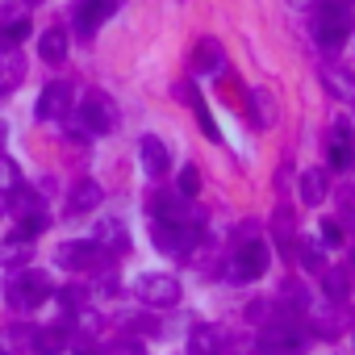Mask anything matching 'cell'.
<instances>
[{"label":"cell","mask_w":355,"mask_h":355,"mask_svg":"<svg viewBox=\"0 0 355 355\" xmlns=\"http://www.w3.org/2000/svg\"><path fill=\"white\" fill-rule=\"evenodd\" d=\"M201 234H205L201 218H184V222H150V239H155V247L167 251V255H175V259H189L193 247L201 243Z\"/></svg>","instance_id":"cell-1"},{"label":"cell","mask_w":355,"mask_h":355,"mask_svg":"<svg viewBox=\"0 0 355 355\" xmlns=\"http://www.w3.org/2000/svg\"><path fill=\"white\" fill-rule=\"evenodd\" d=\"M113 125H117V105H113L105 92H88L84 105L76 109L71 138H96V134H109Z\"/></svg>","instance_id":"cell-2"},{"label":"cell","mask_w":355,"mask_h":355,"mask_svg":"<svg viewBox=\"0 0 355 355\" xmlns=\"http://www.w3.org/2000/svg\"><path fill=\"white\" fill-rule=\"evenodd\" d=\"M305 343H309V330L301 326V318L268 322L263 334H259V351H263V355H297Z\"/></svg>","instance_id":"cell-3"},{"label":"cell","mask_w":355,"mask_h":355,"mask_svg":"<svg viewBox=\"0 0 355 355\" xmlns=\"http://www.w3.org/2000/svg\"><path fill=\"white\" fill-rule=\"evenodd\" d=\"M313 38L322 51H338L347 38H351V9H334V5H322L318 17H313Z\"/></svg>","instance_id":"cell-4"},{"label":"cell","mask_w":355,"mask_h":355,"mask_svg":"<svg viewBox=\"0 0 355 355\" xmlns=\"http://www.w3.org/2000/svg\"><path fill=\"white\" fill-rule=\"evenodd\" d=\"M46 297H55V284H51V276L38 272V268H30V272H21L17 280H9V305H17V309H34V305H42Z\"/></svg>","instance_id":"cell-5"},{"label":"cell","mask_w":355,"mask_h":355,"mask_svg":"<svg viewBox=\"0 0 355 355\" xmlns=\"http://www.w3.org/2000/svg\"><path fill=\"white\" fill-rule=\"evenodd\" d=\"M134 293H138L142 305H150V309H167V305L180 301V280L167 276V272H146V276L134 280Z\"/></svg>","instance_id":"cell-6"},{"label":"cell","mask_w":355,"mask_h":355,"mask_svg":"<svg viewBox=\"0 0 355 355\" xmlns=\"http://www.w3.org/2000/svg\"><path fill=\"white\" fill-rule=\"evenodd\" d=\"M263 272H268V247H263L259 239L239 243V247H234V259H230V280L251 284V280H259Z\"/></svg>","instance_id":"cell-7"},{"label":"cell","mask_w":355,"mask_h":355,"mask_svg":"<svg viewBox=\"0 0 355 355\" xmlns=\"http://www.w3.org/2000/svg\"><path fill=\"white\" fill-rule=\"evenodd\" d=\"M101 263H105V251L92 239H71L59 247V268H67V272H96Z\"/></svg>","instance_id":"cell-8"},{"label":"cell","mask_w":355,"mask_h":355,"mask_svg":"<svg viewBox=\"0 0 355 355\" xmlns=\"http://www.w3.org/2000/svg\"><path fill=\"white\" fill-rule=\"evenodd\" d=\"M67 113H71V84H63V80L46 84L34 101V117L38 121H63Z\"/></svg>","instance_id":"cell-9"},{"label":"cell","mask_w":355,"mask_h":355,"mask_svg":"<svg viewBox=\"0 0 355 355\" xmlns=\"http://www.w3.org/2000/svg\"><path fill=\"white\" fill-rule=\"evenodd\" d=\"M117 9H121V0H80V5H76V34L80 38H92L96 26L109 21Z\"/></svg>","instance_id":"cell-10"},{"label":"cell","mask_w":355,"mask_h":355,"mask_svg":"<svg viewBox=\"0 0 355 355\" xmlns=\"http://www.w3.org/2000/svg\"><path fill=\"white\" fill-rule=\"evenodd\" d=\"M318 76H322V84H326V92L334 101H347V105L355 101V71L347 63H322Z\"/></svg>","instance_id":"cell-11"},{"label":"cell","mask_w":355,"mask_h":355,"mask_svg":"<svg viewBox=\"0 0 355 355\" xmlns=\"http://www.w3.org/2000/svg\"><path fill=\"white\" fill-rule=\"evenodd\" d=\"M326 193H330V180H326L322 167H309V171L297 175V197H301V205H322Z\"/></svg>","instance_id":"cell-12"},{"label":"cell","mask_w":355,"mask_h":355,"mask_svg":"<svg viewBox=\"0 0 355 355\" xmlns=\"http://www.w3.org/2000/svg\"><path fill=\"white\" fill-rule=\"evenodd\" d=\"M222 67H226L222 42H218V38H201V42L193 46V71H201V76H218Z\"/></svg>","instance_id":"cell-13"},{"label":"cell","mask_w":355,"mask_h":355,"mask_svg":"<svg viewBox=\"0 0 355 355\" xmlns=\"http://www.w3.org/2000/svg\"><path fill=\"white\" fill-rule=\"evenodd\" d=\"M150 218L155 222H184V218H193L189 214V197H180V193H159L150 201Z\"/></svg>","instance_id":"cell-14"},{"label":"cell","mask_w":355,"mask_h":355,"mask_svg":"<svg viewBox=\"0 0 355 355\" xmlns=\"http://www.w3.org/2000/svg\"><path fill=\"white\" fill-rule=\"evenodd\" d=\"M330 163H334L338 171H347V167L355 163V134H351L347 121H338L334 134H330Z\"/></svg>","instance_id":"cell-15"},{"label":"cell","mask_w":355,"mask_h":355,"mask_svg":"<svg viewBox=\"0 0 355 355\" xmlns=\"http://www.w3.org/2000/svg\"><path fill=\"white\" fill-rule=\"evenodd\" d=\"M101 197H105V193H101V184H96V180H80V184L71 189V197H67V214H71V218L92 214V209L101 205Z\"/></svg>","instance_id":"cell-16"},{"label":"cell","mask_w":355,"mask_h":355,"mask_svg":"<svg viewBox=\"0 0 355 355\" xmlns=\"http://www.w3.org/2000/svg\"><path fill=\"white\" fill-rule=\"evenodd\" d=\"M92 243H96L105 255H109V251L117 255V251H125V247H130V234H125V226H121L117 218H109V222H96V234H92Z\"/></svg>","instance_id":"cell-17"},{"label":"cell","mask_w":355,"mask_h":355,"mask_svg":"<svg viewBox=\"0 0 355 355\" xmlns=\"http://www.w3.org/2000/svg\"><path fill=\"white\" fill-rule=\"evenodd\" d=\"M26 80V55L21 51H0V96L13 92Z\"/></svg>","instance_id":"cell-18"},{"label":"cell","mask_w":355,"mask_h":355,"mask_svg":"<svg viewBox=\"0 0 355 355\" xmlns=\"http://www.w3.org/2000/svg\"><path fill=\"white\" fill-rule=\"evenodd\" d=\"M272 239H276V251H280V255H288V251L297 247V222H293V209H288V205L276 209V218H272Z\"/></svg>","instance_id":"cell-19"},{"label":"cell","mask_w":355,"mask_h":355,"mask_svg":"<svg viewBox=\"0 0 355 355\" xmlns=\"http://www.w3.org/2000/svg\"><path fill=\"white\" fill-rule=\"evenodd\" d=\"M138 150H142V167H146V175H163V171H167L171 155H167V146H163L155 134H146V138L138 142Z\"/></svg>","instance_id":"cell-20"},{"label":"cell","mask_w":355,"mask_h":355,"mask_svg":"<svg viewBox=\"0 0 355 355\" xmlns=\"http://www.w3.org/2000/svg\"><path fill=\"white\" fill-rule=\"evenodd\" d=\"M251 113H255V125L268 130V125H276L280 105H276V96H272L268 88H251Z\"/></svg>","instance_id":"cell-21"},{"label":"cell","mask_w":355,"mask_h":355,"mask_svg":"<svg viewBox=\"0 0 355 355\" xmlns=\"http://www.w3.org/2000/svg\"><path fill=\"white\" fill-rule=\"evenodd\" d=\"M189 355H222V343H218V330L197 322L189 330Z\"/></svg>","instance_id":"cell-22"},{"label":"cell","mask_w":355,"mask_h":355,"mask_svg":"<svg viewBox=\"0 0 355 355\" xmlns=\"http://www.w3.org/2000/svg\"><path fill=\"white\" fill-rule=\"evenodd\" d=\"M38 55H42L46 63H63V59H67V30L51 26V30L38 38Z\"/></svg>","instance_id":"cell-23"},{"label":"cell","mask_w":355,"mask_h":355,"mask_svg":"<svg viewBox=\"0 0 355 355\" xmlns=\"http://www.w3.org/2000/svg\"><path fill=\"white\" fill-rule=\"evenodd\" d=\"M30 38V21L26 17H13L0 26V51H21V42Z\"/></svg>","instance_id":"cell-24"},{"label":"cell","mask_w":355,"mask_h":355,"mask_svg":"<svg viewBox=\"0 0 355 355\" xmlns=\"http://www.w3.org/2000/svg\"><path fill=\"white\" fill-rule=\"evenodd\" d=\"M322 293H326L330 301H347V293H351L347 272H343V268H322Z\"/></svg>","instance_id":"cell-25"},{"label":"cell","mask_w":355,"mask_h":355,"mask_svg":"<svg viewBox=\"0 0 355 355\" xmlns=\"http://www.w3.org/2000/svg\"><path fill=\"white\" fill-rule=\"evenodd\" d=\"M293 251H297L301 268H309V272H322V268H326V263H322V243H318V239H301Z\"/></svg>","instance_id":"cell-26"},{"label":"cell","mask_w":355,"mask_h":355,"mask_svg":"<svg viewBox=\"0 0 355 355\" xmlns=\"http://www.w3.org/2000/svg\"><path fill=\"white\" fill-rule=\"evenodd\" d=\"M343 330H347V322H343L338 313H330V309L313 313V334H322V338H338Z\"/></svg>","instance_id":"cell-27"},{"label":"cell","mask_w":355,"mask_h":355,"mask_svg":"<svg viewBox=\"0 0 355 355\" xmlns=\"http://www.w3.org/2000/svg\"><path fill=\"white\" fill-rule=\"evenodd\" d=\"M280 305L288 309V318H301V313L309 309V297H305V288H297V284H284V293H280Z\"/></svg>","instance_id":"cell-28"},{"label":"cell","mask_w":355,"mask_h":355,"mask_svg":"<svg viewBox=\"0 0 355 355\" xmlns=\"http://www.w3.org/2000/svg\"><path fill=\"white\" fill-rule=\"evenodd\" d=\"M63 343H67V326H51L38 334V355H59Z\"/></svg>","instance_id":"cell-29"},{"label":"cell","mask_w":355,"mask_h":355,"mask_svg":"<svg viewBox=\"0 0 355 355\" xmlns=\"http://www.w3.org/2000/svg\"><path fill=\"white\" fill-rule=\"evenodd\" d=\"M42 230H46V214H42V209H38V214H26V218H17V239L34 243Z\"/></svg>","instance_id":"cell-30"},{"label":"cell","mask_w":355,"mask_h":355,"mask_svg":"<svg viewBox=\"0 0 355 355\" xmlns=\"http://www.w3.org/2000/svg\"><path fill=\"white\" fill-rule=\"evenodd\" d=\"M26 259H30V243L17 239V234H13L5 247H0V263H26Z\"/></svg>","instance_id":"cell-31"},{"label":"cell","mask_w":355,"mask_h":355,"mask_svg":"<svg viewBox=\"0 0 355 355\" xmlns=\"http://www.w3.org/2000/svg\"><path fill=\"white\" fill-rule=\"evenodd\" d=\"M9 205L17 209V218H26V214H38V197H34V193H26L21 184H17V189H9Z\"/></svg>","instance_id":"cell-32"},{"label":"cell","mask_w":355,"mask_h":355,"mask_svg":"<svg viewBox=\"0 0 355 355\" xmlns=\"http://www.w3.org/2000/svg\"><path fill=\"white\" fill-rule=\"evenodd\" d=\"M17 184H21L17 163H13L9 155H0V193H9V189H17Z\"/></svg>","instance_id":"cell-33"},{"label":"cell","mask_w":355,"mask_h":355,"mask_svg":"<svg viewBox=\"0 0 355 355\" xmlns=\"http://www.w3.org/2000/svg\"><path fill=\"white\" fill-rule=\"evenodd\" d=\"M175 193L193 201V197L201 193V171H197V167H184V171H180V184H175Z\"/></svg>","instance_id":"cell-34"},{"label":"cell","mask_w":355,"mask_h":355,"mask_svg":"<svg viewBox=\"0 0 355 355\" xmlns=\"http://www.w3.org/2000/svg\"><path fill=\"white\" fill-rule=\"evenodd\" d=\"M189 105H193V113H197V121H201V130H205V138H209V142H222V134H218V125H214V117H209V109L201 105V96H193Z\"/></svg>","instance_id":"cell-35"},{"label":"cell","mask_w":355,"mask_h":355,"mask_svg":"<svg viewBox=\"0 0 355 355\" xmlns=\"http://www.w3.org/2000/svg\"><path fill=\"white\" fill-rule=\"evenodd\" d=\"M322 243H330V247H338V243H343V226H338L334 218H326V222H322Z\"/></svg>","instance_id":"cell-36"},{"label":"cell","mask_w":355,"mask_h":355,"mask_svg":"<svg viewBox=\"0 0 355 355\" xmlns=\"http://www.w3.org/2000/svg\"><path fill=\"white\" fill-rule=\"evenodd\" d=\"M338 226H343V234H355V201H347V205H343V218H338Z\"/></svg>","instance_id":"cell-37"},{"label":"cell","mask_w":355,"mask_h":355,"mask_svg":"<svg viewBox=\"0 0 355 355\" xmlns=\"http://www.w3.org/2000/svg\"><path fill=\"white\" fill-rule=\"evenodd\" d=\"M288 5H293V9H313L318 0H288Z\"/></svg>","instance_id":"cell-38"},{"label":"cell","mask_w":355,"mask_h":355,"mask_svg":"<svg viewBox=\"0 0 355 355\" xmlns=\"http://www.w3.org/2000/svg\"><path fill=\"white\" fill-rule=\"evenodd\" d=\"M0 142H5V121H0Z\"/></svg>","instance_id":"cell-39"},{"label":"cell","mask_w":355,"mask_h":355,"mask_svg":"<svg viewBox=\"0 0 355 355\" xmlns=\"http://www.w3.org/2000/svg\"><path fill=\"white\" fill-rule=\"evenodd\" d=\"M26 5H42V0H26Z\"/></svg>","instance_id":"cell-40"},{"label":"cell","mask_w":355,"mask_h":355,"mask_svg":"<svg viewBox=\"0 0 355 355\" xmlns=\"http://www.w3.org/2000/svg\"><path fill=\"white\" fill-rule=\"evenodd\" d=\"M0 214H5V201H0Z\"/></svg>","instance_id":"cell-41"},{"label":"cell","mask_w":355,"mask_h":355,"mask_svg":"<svg viewBox=\"0 0 355 355\" xmlns=\"http://www.w3.org/2000/svg\"><path fill=\"white\" fill-rule=\"evenodd\" d=\"M0 355H9V351H5V347H0Z\"/></svg>","instance_id":"cell-42"}]
</instances>
